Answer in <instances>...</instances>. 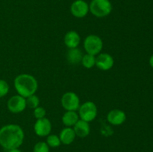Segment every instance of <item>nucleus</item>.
Listing matches in <instances>:
<instances>
[{
	"instance_id": "obj_1",
	"label": "nucleus",
	"mask_w": 153,
	"mask_h": 152,
	"mask_svg": "<svg viewBox=\"0 0 153 152\" xmlns=\"http://www.w3.org/2000/svg\"><path fill=\"white\" fill-rule=\"evenodd\" d=\"M24 138L23 130L16 124H8L0 128V145L6 150L19 148Z\"/></svg>"
},
{
	"instance_id": "obj_2",
	"label": "nucleus",
	"mask_w": 153,
	"mask_h": 152,
	"mask_svg": "<svg viewBox=\"0 0 153 152\" xmlns=\"http://www.w3.org/2000/svg\"><path fill=\"white\" fill-rule=\"evenodd\" d=\"M13 85L18 95L28 98L36 93L38 88V82L37 79L30 74H20L15 77Z\"/></svg>"
},
{
	"instance_id": "obj_3",
	"label": "nucleus",
	"mask_w": 153,
	"mask_h": 152,
	"mask_svg": "<svg viewBox=\"0 0 153 152\" xmlns=\"http://www.w3.org/2000/svg\"><path fill=\"white\" fill-rule=\"evenodd\" d=\"M89 10L93 15L99 18L108 16L112 10V4L109 0H92Z\"/></svg>"
},
{
	"instance_id": "obj_4",
	"label": "nucleus",
	"mask_w": 153,
	"mask_h": 152,
	"mask_svg": "<svg viewBox=\"0 0 153 152\" xmlns=\"http://www.w3.org/2000/svg\"><path fill=\"white\" fill-rule=\"evenodd\" d=\"M102 40L96 34H90L84 40V49L86 53L90 55L97 56L102 52Z\"/></svg>"
},
{
	"instance_id": "obj_5",
	"label": "nucleus",
	"mask_w": 153,
	"mask_h": 152,
	"mask_svg": "<svg viewBox=\"0 0 153 152\" xmlns=\"http://www.w3.org/2000/svg\"><path fill=\"white\" fill-rule=\"evenodd\" d=\"M79 119L85 122H91L97 118L98 109L94 102L91 101H86L81 104L79 108Z\"/></svg>"
},
{
	"instance_id": "obj_6",
	"label": "nucleus",
	"mask_w": 153,
	"mask_h": 152,
	"mask_svg": "<svg viewBox=\"0 0 153 152\" xmlns=\"http://www.w3.org/2000/svg\"><path fill=\"white\" fill-rule=\"evenodd\" d=\"M61 103L67 111H76L81 105L80 98L74 92H65L61 97Z\"/></svg>"
},
{
	"instance_id": "obj_7",
	"label": "nucleus",
	"mask_w": 153,
	"mask_h": 152,
	"mask_svg": "<svg viewBox=\"0 0 153 152\" xmlns=\"http://www.w3.org/2000/svg\"><path fill=\"white\" fill-rule=\"evenodd\" d=\"M7 107L10 113L15 114L22 113L27 107L26 98L19 95H13L7 101Z\"/></svg>"
},
{
	"instance_id": "obj_8",
	"label": "nucleus",
	"mask_w": 153,
	"mask_h": 152,
	"mask_svg": "<svg viewBox=\"0 0 153 152\" xmlns=\"http://www.w3.org/2000/svg\"><path fill=\"white\" fill-rule=\"evenodd\" d=\"M34 133L37 136L40 137H47L52 131V123L47 118L37 119L34 125Z\"/></svg>"
},
{
	"instance_id": "obj_9",
	"label": "nucleus",
	"mask_w": 153,
	"mask_h": 152,
	"mask_svg": "<svg viewBox=\"0 0 153 152\" xmlns=\"http://www.w3.org/2000/svg\"><path fill=\"white\" fill-rule=\"evenodd\" d=\"M114 64V58L108 53H100L96 57V66L102 71L110 70Z\"/></svg>"
},
{
	"instance_id": "obj_10",
	"label": "nucleus",
	"mask_w": 153,
	"mask_h": 152,
	"mask_svg": "<svg viewBox=\"0 0 153 152\" xmlns=\"http://www.w3.org/2000/svg\"><path fill=\"white\" fill-rule=\"evenodd\" d=\"M89 5L84 0H76L72 4L70 11L76 18H84L89 12Z\"/></svg>"
},
{
	"instance_id": "obj_11",
	"label": "nucleus",
	"mask_w": 153,
	"mask_h": 152,
	"mask_svg": "<svg viewBox=\"0 0 153 152\" xmlns=\"http://www.w3.org/2000/svg\"><path fill=\"white\" fill-rule=\"evenodd\" d=\"M126 115L125 112L119 109H114L111 111L107 115V120L111 125L114 126H119L123 125L126 122Z\"/></svg>"
},
{
	"instance_id": "obj_12",
	"label": "nucleus",
	"mask_w": 153,
	"mask_h": 152,
	"mask_svg": "<svg viewBox=\"0 0 153 152\" xmlns=\"http://www.w3.org/2000/svg\"><path fill=\"white\" fill-rule=\"evenodd\" d=\"M64 42L69 49L78 48L81 43L80 35L76 31H70L64 36Z\"/></svg>"
},
{
	"instance_id": "obj_13",
	"label": "nucleus",
	"mask_w": 153,
	"mask_h": 152,
	"mask_svg": "<svg viewBox=\"0 0 153 152\" xmlns=\"http://www.w3.org/2000/svg\"><path fill=\"white\" fill-rule=\"evenodd\" d=\"M73 130L75 131L76 137L80 138H85L88 137L91 132V127L89 122L79 119L76 125L73 126Z\"/></svg>"
},
{
	"instance_id": "obj_14",
	"label": "nucleus",
	"mask_w": 153,
	"mask_h": 152,
	"mask_svg": "<svg viewBox=\"0 0 153 152\" xmlns=\"http://www.w3.org/2000/svg\"><path fill=\"white\" fill-rule=\"evenodd\" d=\"M76 137V135L75 134L74 130L70 127H66V128H63L59 134L61 142L62 144L66 145L72 144L74 142Z\"/></svg>"
},
{
	"instance_id": "obj_15",
	"label": "nucleus",
	"mask_w": 153,
	"mask_h": 152,
	"mask_svg": "<svg viewBox=\"0 0 153 152\" xmlns=\"http://www.w3.org/2000/svg\"><path fill=\"white\" fill-rule=\"evenodd\" d=\"M79 119V116L76 111H66L61 118L63 124L70 128L74 126Z\"/></svg>"
},
{
	"instance_id": "obj_16",
	"label": "nucleus",
	"mask_w": 153,
	"mask_h": 152,
	"mask_svg": "<svg viewBox=\"0 0 153 152\" xmlns=\"http://www.w3.org/2000/svg\"><path fill=\"white\" fill-rule=\"evenodd\" d=\"M82 57H83V55L82 53V51L78 48L69 49L67 55V61L69 63L72 65H77L79 63L82 62Z\"/></svg>"
},
{
	"instance_id": "obj_17",
	"label": "nucleus",
	"mask_w": 153,
	"mask_h": 152,
	"mask_svg": "<svg viewBox=\"0 0 153 152\" xmlns=\"http://www.w3.org/2000/svg\"><path fill=\"white\" fill-rule=\"evenodd\" d=\"M82 64L85 68L91 69L96 66V56L86 53L83 55L82 59Z\"/></svg>"
},
{
	"instance_id": "obj_18",
	"label": "nucleus",
	"mask_w": 153,
	"mask_h": 152,
	"mask_svg": "<svg viewBox=\"0 0 153 152\" xmlns=\"http://www.w3.org/2000/svg\"><path fill=\"white\" fill-rule=\"evenodd\" d=\"M46 142L47 143L49 148H57L61 144L59 136L56 134H49V136H47Z\"/></svg>"
},
{
	"instance_id": "obj_19",
	"label": "nucleus",
	"mask_w": 153,
	"mask_h": 152,
	"mask_svg": "<svg viewBox=\"0 0 153 152\" xmlns=\"http://www.w3.org/2000/svg\"><path fill=\"white\" fill-rule=\"evenodd\" d=\"M26 104L27 107L31 109H35L40 106V98L35 94L30 95L26 98Z\"/></svg>"
},
{
	"instance_id": "obj_20",
	"label": "nucleus",
	"mask_w": 153,
	"mask_h": 152,
	"mask_svg": "<svg viewBox=\"0 0 153 152\" xmlns=\"http://www.w3.org/2000/svg\"><path fill=\"white\" fill-rule=\"evenodd\" d=\"M33 152H49V147L46 142H38L34 146Z\"/></svg>"
},
{
	"instance_id": "obj_21",
	"label": "nucleus",
	"mask_w": 153,
	"mask_h": 152,
	"mask_svg": "<svg viewBox=\"0 0 153 152\" xmlns=\"http://www.w3.org/2000/svg\"><path fill=\"white\" fill-rule=\"evenodd\" d=\"M9 92V85L6 80L0 79V98L5 96Z\"/></svg>"
},
{
	"instance_id": "obj_22",
	"label": "nucleus",
	"mask_w": 153,
	"mask_h": 152,
	"mask_svg": "<svg viewBox=\"0 0 153 152\" xmlns=\"http://www.w3.org/2000/svg\"><path fill=\"white\" fill-rule=\"evenodd\" d=\"M33 114H34V116L37 119H43V118L46 117V110L43 107L39 106V107L34 109V113H33Z\"/></svg>"
},
{
	"instance_id": "obj_23",
	"label": "nucleus",
	"mask_w": 153,
	"mask_h": 152,
	"mask_svg": "<svg viewBox=\"0 0 153 152\" xmlns=\"http://www.w3.org/2000/svg\"><path fill=\"white\" fill-rule=\"evenodd\" d=\"M8 152H22L19 148H14V149H11V150H9Z\"/></svg>"
},
{
	"instance_id": "obj_24",
	"label": "nucleus",
	"mask_w": 153,
	"mask_h": 152,
	"mask_svg": "<svg viewBox=\"0 0 153 152\" xmlns=\"http://www.w3.org/2000/svg\"><path fill=\"white\" fill-rule=\"evenodd\" d=\"M149 64H150L151 66L153 68V55L151 56V58H149Z\"/></svg>"
}]
</instances>
